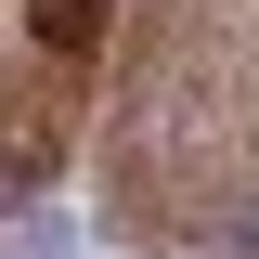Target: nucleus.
Here are the masks:
<instances>
[{"label": "nucleus", "instance_id": "f257e3e1", "mask_svg": "<svg viewBox=\"0 0 259 259\" xmlns=\"http://www.w3.org/2000/svg\"><path fill=\"white\" fill-rule=\"evenodd\" d=\"M13 259H65V221H26V233H13Z\"/></svg>", "mask_w": 259, "mask_h": 259}]
</instances>
